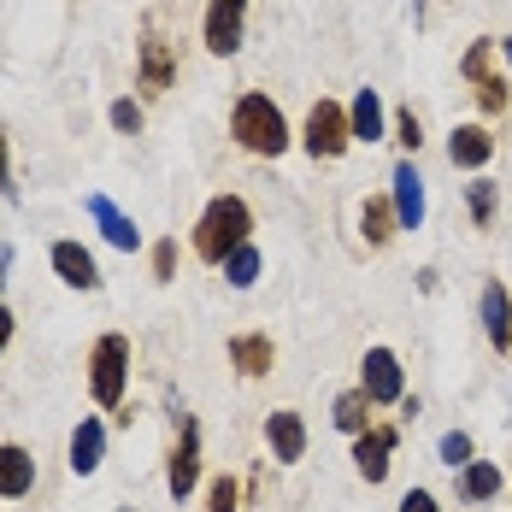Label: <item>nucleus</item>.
Returning <instances> with one entry per match:
<instances>
[{
  "mask_svg": "<svg viewBox=\"0 0 512 512\" xmlns=\"http://www.w3.org/2000/svg\"><path fill=\"white\" fill-rule=\"evenodd\" d=\"M248 230H254L248 201H242V195H218V201H206L201 224H195V254H201L206 265H224V259L248 242Z\"/></svg>",
  "mask_w": 512,
  "mask_h": 512,
  "instance_id": "obj_1",
  "label": "nucleus"
},
{
  "mask_svg": "<svg viewBox=\"0 0 512 512\" xmlns=\"http://www.w3.org/2000/svg\"><path fill=\"white\" fill-rule=\"evenodd\" d=\"M230 136L259 159H277L289 148V124H283V112H277L271 95H242L236 112H230Z\"/></svg>",
  "mask_w": 512,
  "mask_h": 512,
  "instance_id": "obj_2",
  "label": "nucleus"
},
{
  "mask_svg": "<svg viewBox=\"0 0 512 512\" xmlns=\"http://www.w3.org/2000/svg\"><path fill=\"white\" fill-rule=\"evenodd\" d=\"M124 383H130V336H101L95 348H89V395L101 401L106 412L124 401Z\"/></svg>",
  "mask_w": 512,
  "mask_h": 512,
  "instance_id": "obj_3",
  "label": "nucleus"
},
{
  "mask_svg": "<svg viewBox=\"0 0 512 512\" xmlns=\"http://www.w3.org/2000/svg\"><path fill=\"white\" fill-rule=\"evenodd\" d=\"M348 142H354V130H348V112L336 101H318L307 112V154L312 159H342L348 154Z\"/></svg>",
  "mask_w": 512,
  "mask_h": 512,
  "instance_id": "obj_4",
  "label": "nucleus"
},
{
  "mask_svg": "<svg viewBox=\"0 0 512 512\" xmlns=\"http://www.w3.org/2000/svg\"><path fill=\"white\" fill-rule=\"evenodd\" d=\"M242 24H248V0H206V53H218V59H230V53L242 48Z\"/></svg>",
  "mask_w": 512,
  "mask_h": 512,
  "instance_id": "obj_5",
  "label": "nucleus"
},
{
  "mask_svg": "<svg viewBox=\"0 0 512 512\" xmlns=\"http://www.w3.org/2000/svg\"><path fill=\"white\" fill-rule=\"evenodd\" d=\"M195 483H201V424H195V418H183V436H177V448H171L165 489H171V501H189V495H195Z\"/></svg>",
  "mask_w": 512,
  "mask_h": 512,
  "instance_id": "obj_6",
  "label": "nucleus"
},
{
  "mask_svg": "<svg viewBox=\"0 0 512 512\" xmlns=\"http://www.w3.org/2000/svg\"><path fill=\"white\" fill-rule=\"evenodd\" d=\"M359 389L371 395V407L407 401V389H401V359L389 354V348H371V354L359 359Z\"/></svg>",
  "mask_w": 512,
  "mask_h": 512,
  "instance_id": "obj_7",
  "label": "nucleus"
},
{
  "mask_svg": "<svg viewBox=\"0 0 512 512\" xmlns=\"http://www.w3.org/2000/svg\"><path fill=\"white\" fill-rule=\"evenodd\" d=\"M136 53H142V59H136V83H142L148 95H165V89H171V71H177L171 42H165L159 30H148V36L136 42Z\"/></svg>",
  "mask_w": 512,
  "mask_h": 512,
  "instance_id": "obj_8",
  "label": "nucleus"
},
{
  "mask_svg": "<svg viewBox=\"0 0 512 512\" xmlns=\"http://www.w3.org/2000/svg\"><path fill=\"white\" fill-rule=\"evenodd\" d=\"M48 259H53V277L65 289H101V265H95V254L83 242H53Z\"/></svg>",
  "mask_w": 512,
  "mask_h": 512,
  "instance_id": "obj_9",
  "label": "nucleus"
},
{
  "mask_svg": "<svg viewBox=\"0 0 512 512\" xmlns=\"http://www.w3.org/2000/svg\"><path fill=\"white\" fill-rule=\"evenodd\" d=\"M36 489V460L18 442H0V501H24Z\"/></svg>",
  "mask_w": 512,
  "mask_h": 512,
  "instance_id": "obj_10",
  "label": "nucleus"
},
{
  "mask_svg": "<svg viewBox=\"0 0 512 512\" xmlns=\"http://www.w3.org/2000/svg\"><path fill=\"white\" fill-rule=\"evenodd\" d=\"M489 53H495L489 36H483V42H471V48H465V77L477 83V101L489 106V112H501V106H507V83H501V77H489Z\"/></svg>",
  "mask_w": 512,
  "mask_h": 512,
  "instance_id": "obj_11",
  "label": "nucleus"
},
{
  "mask_svg": "<svg viewBox=\"0 0 512 512\" xmlns=\"http://www.w3.org/2000/svg\"><path fill=\"white\" fill-rule=\"evenodd\" d=\"M395 224H401V230H418V224H424V177H418L412 159L395 165Z\"/></svg>",
  "mask_w": 512,
  "mask_h": 512,
  "instance_id": "obj_12",
  "label": "nucleus"
},
{
  "mask_svg": "<svg viewBox=\"0 0 512 512\" xmlns=\"http://www.w3.org/2000/svg\"><path fill=\"white\" fill-rule=\"evenodd\" d=\"M101 460H106V418H83L71 430V471L77 477H95Z\"/></svg>",
  "mask_w": 512,
  "mask_h": 512,
  "instance_id": "obj_13",
  "label": "nucleus"
},
{
  "mask_svg": "<svg viewBox=\"0 0 512 512\" xmlns=\"http://www.w3.org/2000/svg\"><path fill=\"white\" fill-rule=\"evenodd\" d=\"M265 442H271V454L283 465H295L307 454V424H301V412H271V418H265Z\"/></svg>",
  "mask_w": 512,
  "mask_h": 512,
  "instance_id": "obj_14",
  "label": "nucleus"
},
{
  "mask_svg": "<svg viewBox=\"0 0 512 512\" xmlns=\"http://www.w3.org/2000/svg\"><path fill=\"white\" fill-rule=\"evenodd\" d=\"M89 218L101 224V236L112 242V248H124V254H136V248H142V230H136V218H124V212L106 201V195H89Z\"/></svg>",
  "mask_w": 512,
  "mask_h": 512,
  "instance_id": "obj_15",
  "label": "nucleus"
},
{
  "mask_svg": "<svg viewBox=\"0 0 512 512\" xmlns=\"http://www.w3.org/2000/svg\"><path fill=\"white\" fill-rule=\"evenodd\" d=\"M389 454H395V430H359V436H354V465H359V477L383 483V477H389Z\"/></svg>",
  "mask_w": 512,
  "mask_h": 512,
  "instance_id": "obj_16",
  "label": "nucleus"
},
{
  "mask_svg": "<svg viewBox=\"0 0 512 512\" xmlns=\"http://www.w3.org/2000/svg\"><path fill=\"white\" fill-rule=\"evenodd\" d=\"M483 330H489V342H495V354H512V301L501 283H489L483 289Z\"/></svg>",
  "mask_w": 512,
  "mask_h": 512,
  "instance_id": "obj_17",
  "label": "nucleus"
},
{
  "mask_svg": "<svg viewBox=\"0 0 512 512\" xmlns=\"http://www.w3.org/2000/svg\"><path fill=\"white\" fill-rule=\"evenodd\" d=\"M489 154H495V136H489L483 124H460V130H454V142H448V159H454L460 171L489 165Z\"/></svg>",
  "mask_w": 512,
  "mask_h": 512,
  "instance_id": "obj_18",
  "label": "nucleus"
},
{
  "mask_svg": "<svg viewBox=\"0 0 512 512\" xmlns=\"http://www.w3.org/2000/svg\"><path fill=\"white\" fill-rule=\"evenodd\" d=\"M348 130H354V142H383V101H377V89H359L354 95Z\"/></svg>",
  "mask_w": 512,
  "mask_h": 512,
  "instance_id": "obj_19",
  "label": "nucleus"
},
{
  "mask_svg": "<svg viewBox=\"0 0 512 512\" xmlns=\"http://www.w3.org/2000/svg\"><path fill=\"white\" fill-rule=\"evenodd\" d=\"M230 365L242 377H265L271 371V336H230Z\"/></svg>",
  "mask_w": 512,
  "mask_h": 512,
  "instance_id": "obj_20",
  "label": "nucleus"
},
{
  "mask_svg": "<svg viewBox=\"0 0 512 512\" xmlns=\"http://www.w3.org/2000/svg\"><path fill=\"white\" fill-rule=\"evenodd\" d=\"M495 495H501V465L471 460L460 471V501H495Z\"/></svg>",
  "mask_w": 512,
  "mask_h": 512,
  "instance_id": "obj_21",
  "label": "nucleus"
},
{
  "mask_svg": "<svg viewBox=\"0 0 512 512\" xmlns=\"http://www.w3.org/2000/svg\"><path fill=\"white\" fill-rule=\"evenodd\" d=\"M224 277H230V289H254V277H259V248L254 242H242L236 254L224 259Z\"/></svg>",
  "mask_w": 512,
  "mask_h": 512,
  "instance_id": "obj_22",
  "label": "nucleus"
},
{
  "mask_svg": "<svg viewBox=\"0 0 512 512\" xmlns=\"http://www.w3.org/2000/svg\"><path fill=\"white\" fill-rule=\"evenodd\" d=\"M365 418H371V395H365V389H348V395L336 401V424H342L348 436H359V430H365Z\"/></svg>",
  "mask_w": 512,
  "mask_h": 512,
  "instance_id": "obj_23",
  "label": "nucleus"
},
{
  "mask_svg": "<svg viewBox=\"0 0 512 512\" xmlns=\"http://www.w3.org/2000/svg\"><path fill=\"white\" fill-rule=\"evenodd\" d=\"M359 224H365V242H371V248H383V242L395 236V230H389L395 218H389V206L383 201H365V218H359Z\"/></svg>",
  "mask_w": 512,
  "mask_h": 512,
  "instance_id": "obj_24",
  "label": "nucleus"
},
{
  "mask_svg": "<svg viewBox=\"0 0 512 512\" xmlns=\"http://www.w3.org/2000/svg\"><path fill=\"white\" fill-rule=\"evenodd\" d=\"M106 118H112V130H118V136H142V106L130 101V95H124V101H112Z\"/></svg>",
  "mask_w": 512,
  "mask_h": 512,
  "instance_id": "obj_25",
  "label": "nucleus"
},
{
  "mask_svg": "<svg viewBox=\"0 0 512 512\" xmlns=\"http://www.w3.org/2000/svg\"><path fill=\"white\" fill-rule=\"evenodd\" d=\"M465 195H471V218H477V224L495 218V183H465Z\"/></svg>",
  "mask_w": 512,
  "mask_h": 512,
  "instance_id": "obj_26",
  "label": "nucleus"
},
{
  "mask_svg": "<svg viewBox=\"0 0 512 512\" xmlns=\"http://www.w3.org/2000/svg\"><path fill=\"white\" fill-rule=\"evenodd\" d=\"M442 460L454 465V471H465V465H471V436H460V430L442 436Z\"/></svg>",
  "mask_w": 512,
  "mask_h": 512,
  "instance_id": "obj_27",
  "label": "nucleus"
},
{
  "mask_svg": "<svg viewBox=\"0 0 512 512\" xmlns=\"http://www.w3.org/2000/svg\"><path fill=\"white\" fill-rule=\"evenodd\" d=\"M206 512H236V483H230V477H218V483H212V495H206Z\"/></svg>",
  "mask_w": 512,
  "mask_h": 512,
  "instance_id": "obj_28",
  "label": "nucleus"
},
{
  "mask_svg": "<svg viewBox=\"0 0 512 512\" xmlns=\"http://www.w3.org/2000/svg\"><path fill=\"white\" fill-rule=\"evenodd\" d=\"M171 271H177V242H154V277L171 283Z\"/></svg>",
  "mask_w": 512,
  "mask_h": 512,
  "instance_id": "obj_29",
  "label": "nucleus"
},
{
  "mask_svg": "<svg viewBox=\"0 0 512 512\" xmlns=\"http://www.w3.org/2000/svg\"><path fill=\"white\" fill-rule=\"evenodd\" d=\"M0 195L18 201V183H12V154H6V130H0Z\"/></svg>",
  "mask_w": 512,
  "mask_h": 512,
  "instance_id": "obj_30",
  "label": "nucleus"
},
{
  "mask_svg": "<svg viewBox=\"0 0 512 512\" xmlns=\"http://www.w3.org/2000/svg\"><path fill=\"white\" fill-rule=\"evenodd\" d=\"M401 512H436V495L430 489H407L401 495Z\"/></svg>",
  "mask_w": 512,
  "mask_h": 512,
  "instance_id": "obj_31",
  "label": "nucleus"
},
{
  "mask_svg": "<svg viewBox=\"0 0 512 512\" xmlns=\"http://www.w3.org/2000/svg\"><path fill=\"white\" fill-rule=\"evenodd\" d=\"M395 130H401V142H407V148H418V142H424V130H418V112H401V118H395Z\"/></svg>",
  "mask_w": 512,
  "mask_h": 512,
  "instance_id": "obj_32",
  "label": "nucleus"
},
{
  "mask_svg": "<svg viewBox=\"0 0 512 512\" xmlns=\"http://www.w3.org/2000/svg\"><path fill=\"white\" fill-rule=\"evenodd\" d=\"M6 348H12V312L0 307V354H6Z\"/></svg>",
  "mask_w": 512,
  "mask_h": 512,
  "instance_id": "obj_33",
  "label": "nucleus"
},
{
  "mask_svg": "<svg viewBox=\"0 0 512 512\" xmlns=\"http://www.w3.org/2000/svg\"><path fill=\"white\" fill-rule=\"evenodd\" d=\"M6 271H12V248L0 242V289H6Z\"/></svg>",
  "mask_w": 512,
  "mask_h": 512,
  "instance_id": "obj_34",
  "label": "nucleus"
},
{
  "mask_svg": "<svg viewBox=\"0 0 512 512\" xmlns=\"http://www.w3.org/2000/svg\"><path fill=\"white\" fill-rule=\"evenodd\" d=\"M424 6H430V0H412V12H418V24H424Z\"/></svg>",
  "mask_w": 512,
  "mask_h": 512,
  "instance_id": "obj_35",
  "label": "nucleus"
}]
</instances>
